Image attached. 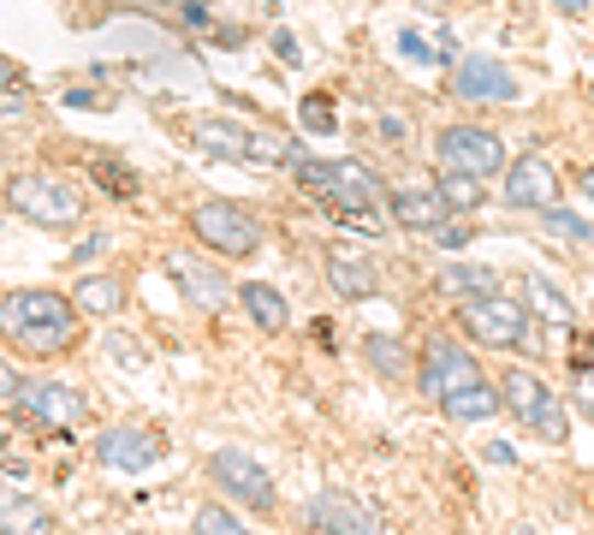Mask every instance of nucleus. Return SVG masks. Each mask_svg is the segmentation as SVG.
I'll return each instance as SVG.
<instances>
[{"mask_svg":"<svg viewBox=\"0 0 594 535\" xmlns=\"http://www.w3.org/2000/svg\"><path fill=\"white\" fill-rule=\"evenodd\" d=\"M0 339L31 364H54V357L78 352L83 310L71 303V292H54V286H19L0 298Z\"/></svg>","mask_w":594,"mask_h":535,"instance_id":"1","label":"nucleus"},{"mask_svg":"<svg viewBox=\"0 0 594 535\" xmlns=\"http://www.w3.org/2000/svg\"><path fill=\"white\" fill-rule=\"evenodd\" d=\"M285 172H292L327 214H339V221H369L374 209H386V185L374 179L363 161H322V155L298 149Z\"/></svg>","mask_w":594,"mask_h":535,"instance_id":"2","label":"nucleus"},{"mask_svg":"<svg viewBox=\"0 0 594 535\" xmlns=\"http://www.w3.org/2000/svg\"><path fill=\"white\" fill-rule=\"evenodd\" d=\"M184 226H191V238L209 256H221V263H250V256H262V238H268L256 209L238 197H202L197 209L184 214Z\"/></svg>","mask_w":594,"mask_h":535,"instance_id":"3","label":"nucleus"},{"mask_svg":"<svg viewBox=\"0 0 594 535\" xmlns=\"http://www.w3.org/2000/svg\"><path fill=\"white\" fill-rule=\"evenodd\" d=\"M452 322L458 334L482 352H524L529 345V303L512 292H487L470 303H452Z\"/></svg>","mask_w":594,"mask_h":535,"instance_id":"4","label":"nucleus"},{"mask_svg":"<svg viewBox=\"0 0 594 535\" xmlns=\"http://www.w3.org/2000/svg\"><path fill=\"white\" fill-rule=\"evenodd\" d=\"M500 399H505V411H512L535 441H547V446L571 441V411H564V399L535 369H505L500 375Z\"/></svg>","mask_w":594,"mask_h":535,"instance_id":"5","label":"nucleus"},{"mask_svg":"<svg viewBox=\"0 0 594 535\" xmlns=\"http://www.w3.org/2000/svg\"><path fill=\"white\" fill-rule=\"evenodd\" d=\"M7 209L19 214V221L42 226V233H71V226L83 221V197L71 191L66 179H48V172H12Z\"/></svg>","mask_w":594,"mask_h":535,"instance_id":"6","label":"nucleus"},{"mask_svg":"<svg viewBox=\"0 0 594 535\" xmlns=\"http://www.w3.org/2000/svg\"><path fill=\"white\" fill-rule=\"evenodd\" d=\"M416 387L434 399V404H446V399H458V393H470V387H482V369H475V352L463 339H452L440 327V334H428L423 339V352H416Z\"/></svg>","mask_w":594,"mask_h":535,"instance_id":"7","label":"nucleus"},{"mask_svg":"<svg viewBox=\"0 0 594 535\" xmlns=\"http://www.w3.org/2000/svg\"><path fill=\"white\" fill-rule=\"evenodd\" d=\"M512 161L500 132L487 125H440L434 132V167L440 172H470V179H494V172Z\"/></svg>","mask_w":594,"mask_h":535,"instance_id":"8","label":"nucleus"},{"mask_svg":"<svg viewBox=\"0 0 594 535\" xmlns=\"http://www.w3.org/2000/svg\"><path fill=\"white\" fill-rule=\"evenodd\" d=\"M167 274L172 286H179V298L191 303L202 315H221L232 298H238V286L226 280L221 256H197V250H167Z\"/></svg>","mask_w":594,"mask_h":535,"instance_id":"9","label":"nucleus"},{"mask_svg":"<svg viewBox=\"0 0 594 535\" xmlns=\"http://www.w3.org/2000/svg\"><path fill=\"white\" fill-rule=\"evenodd\" d=\"M209 476L226 500L250 505V512H273V476L262 470V458H256L250 446H214Z\"/></svg>","mask_w":594,"mask_h":535,"instance_id":"10","label":"nucleus"},{"mask_svg":"<svg viewBox=\"0 0 594 535\" xmlns=\"http://www.w3.org/2000/svg\"><path fill=\"white\" fill-rule=\"evenodd\" d=\"M500 197H505V209H512V214H541V209H553V202H559V167L547 161L541 149L512 155V161H505Z\"/></svg>","mask_w":594,"mask_h":535,"instance_id":"11","label":"nucleus"},{"mask_svg":"<svg viewBox=\"0 0 594 535\" xmlns=\"http://www.w3.org/2000/svg\"><path fill=\"white\" fill-rule=\"evenodd\" d=\"M90 453H96V465H101V470L143 476V470H155V465L167 458V441L155 435V428H143V423H120V428H101Z\"/></svg>","mask_w":594,"mask_h":535,"instance_id":"12","label":"nucleus"},{"mask_svg":"<svg viewBox=\"0 0 594 535\" xmlns=\"http://www.w3.org/2000/svg\"><path fill=\"white\" fill-rule=\"evenodd\" d=\"M322 274L339 303H369L381 292V268H374V250H363V244H333L322 256Z\"/></svg>","mask_w":594,"mask_h":535,"instance_id":"13","label":"nucleus"},{"mask_svg":"<svg viewBox=\"0 0 594 535\" xmlns=\"http://www.w3.org/2000/svg\"><path fill=\"white\" fill-rule=\"evenodd\" d=\"M310 535H386V524L363 494L327 488V494H315V505H310Z\"/></svg>","mask_w":594,"mask_h":535,"instance_id":"14","label":"nucleus"},{"mask_svg":"<svg viewBox=\"0 0 594 535\" xmlns=\"http://www.w3.org/2000/svg\"><path fill=\"white\" fill-rule=\"evenodd\" d=\"M19 411L42 428H78L90 416V399L78 393L71 381H24L19 387Z\"/></svg>","mask_w":594,"mask_h":535,"instance_id":"15","label":"nucleus"},{"mask_svg":"<svg viewBox=\"0 0 594 535\" xmlns=\"http://www.w3.org/2000/svg\"><path fill=\"white\" fill-rule=\"evenodd\" d=\"M452 96L458 101H517V78L494 54H463V60H452Z\"/></svg>","mask_w":594,"mask_h":535,"instance_id":"16","label":"nucleus"},{"mask_svg":"<svg viewBox=\"0 0 594 535\" xmlns=\"http://www.w3.org/2000/svg\"><path fill=\"white\" fill-rule=\"evenodd\" d=\"M386 214H393V226H404V233H434L440 221H452L440 185H386Z\"/></svg>","mask_w":594,"mask_h":535,"instance_id":"17","label":"nucleus"},{"mask_svg":"<svg viewBox=\"0 0 594 535\" xmlns=\"http://www.w3.org/2000/svg\"><path fill=\"white\" fill-rule=\"evenodd\" d=\"M184 137H191L197 155L226 161V167H244V155H250V132H244V125H232V120H209V113L184 125Z\"/></svg>","mask_w":594,"mask_h":535,"instance_id":"18","label":"nucleus"},{"mask_svg":"<svg viewBox=\"0 0 594 535\" xmlns=\"http://www.w3.org/2000/svg\"><path fill=\"white\" fill-rule=\"evenodd\" d=\"M434 292L446 303H470V298H487V292H505V274L487 268V263H446L434 274Z\"/></svg>","mask_w":594,"mask_h":535,"instance_id":"19","label":"nucleus"},{"mask_svg":"<svg viewBox=\"0 0 594 535\" xmlns=\"http://www.w3.org/2000/svg\"><path fill=\"white\" fill-rule=\"evenodd\" d=\"M0 535H54V512L36 494L0 482Z\"/></svg>","mask_w":594,"mask_h":535,"instance_id":"20","label":"nucleus"},{"mask_svg":"<svg viewBox=\"0 0 594 535\" xmlns=\"http://www.w3.org/2000/svg\"><path fill=\"white\" fill-rule=\"evenodd\" d=\"M83 172H90V179H96L113 202H137V197H143L137 167L125 161V155H113V149H83Z\"/></svg>","mask_w":594,"mask_h":535,"instance_id":"21","label":"nucleus"},{"mask_svg":"<svg viewBox=\"0 0 594 535\" xmlns=\"http://www.w3.org/2000/svg\"><path fill=\"white\" fill-rule=\"evenodd\" d=\"M517 298L529 303V315H541V322H553V327H571V298H564V286H553L541 268H524L517 274Z\"/></svg>","mask_w":594,"mask_h":535,"instance_id":"22","label":"nucleus"},{"mask_svg":"<svg viewBox=\"0 0 594 535\" xmlns=\"http://www.w3.org/2000/svg\"><path fill=\"white\" fill-rule=\"evenodd\" d=\"M238 303H244V315H250L262 334H285V327H292L285 292H280V286H268V280H244V286H238Z\"/></svg>","mask_w":594,"mask_h":535,"instance_id":"23","label":"nucleus"},{"mask_svg":"<svg viewBox=\"0 0 594 535\" xmlns=\"http://www.w3.org/2000/svg\"><path fill=\"white\" fill-rule=\"evenodd\" d=\"M357 352H363V364L381 375V381H411V375H416L411 345L393 339V334H363V339H357Z\"/></svg>","mask_w":594,"mask_h":535,"instance_id":"24","label":"nucleus"},{"mask_svg":"<svg viewBox=\"0 0 594 535\" xmlns=\"http://www.w3.org/2000/svg\"><path fill=\"white\" fill-rule=\"evenodd\" d=\"M71 303H78L83 315H101V322H108V315L125 310V280L120 274H83V280L71 286Z\"/></svg>","mask_w":594,"mask_h":535,"instance_id":"25","label":"nucleus"},{"mask_svg":"<svg viewBox=\"0 0 594 535\" xmlns=\"http://www.w3.org/2000/svg\"><path fill=\"white\" fill-rule=\"evenodd\" d=\"M446 416H452V423H487V416H500L505 411V399H500V387H470V393H458V399H446L440 404Z\"/></svg>","mask_w":594,"mask_h":535,"instance_id":"26","label":"nucleus"},{"mask_svg":"<svg viewBox=\"0 0 594 535\" xmlns=\"http://www.w3.org/2000/svg\"><path fill=\"white\" fill-rule=\"evenodd\" d=\"M298 143L285 132H273V125H262V132H250V155H244V167H292Z\"/></svg>","mask_w":594,"mask_h":535,"instance_id":"27","label":"nucleus"},{"mask_svg":"<svg viewBox=\"0 0 594 535\" xmlns=\"http://www.w3.org/2000/svg\"><path fill=\"white\" fill-rule=\"evenodd\" d=\"M541 226L553 238H571V244H594V221L576 209H564V202H553V209H541Z\"/></svg>","mask_w":594,"mask_h":535,"instance_id":"28","label":"nucleus"},{"mask_svg":"<svg viewBox=\"0 0 594 535\" xmlns=\"http://www.w3.org/2000/svg\"><path fill=\"white\" fill-rule=\"evenodd\" d=\"M482 185L487 179H470V172H440V197L452 214H475L482 209Z\"/></svg>","mask_w":594,"mask_h":535,"instance_id":"29","label":"nucleus"},{"mask_svg":"<svg viewBox=\"0 0 594 535\" xmlns=\"http://www.w3.org/2000/svg\"><path fill=\"white\" fill-rule=\"evenodd\" d=\"M298 125H303V132H315V137L339 132V120H333V101H327V96H303V108H298Z\"/></svg>","mask_w":594,"mask_h":535,"instance_id":"30","label":"nucleus"},{"mask_svg":"<svg viewBox=\"0 0 594 535\" xmlns=\"http://www.w3.org/2000/svg\"><path fill=\"white\" fill-rule=\"evenodd\" d=\"M197 535H250V530H244L226 505H202V512H197Z\"/></svg>","mask_w":594,"mask_h":535,"instance_id":"31","label":"nucleus"},{"mask_svg":"<svg viewBox=\"0 0 594 535\" xmlns=\"http://www.w3.org/2000/svg\"><path fill=\"white\" fill-rule=\"evenodd\" d=\"M434 244H440L446 256H452V250H470V244H475V226H470V221H440V226H434Z\"/></svg>","mask_w":594,"mask_h":535,"instance_id":"32","label":"nucleus"},{"mask_svg":"<svg viewBox=\"0 0 594 535\" xmlns=\"http://www.w3.org/2000/svg\"><path fill=\"white\" fill-rule=\"evenodd\" d=\"M108 357H113V364H125V369H137L143 364V345L125 339V334H108Z\"/></svg>","mask_w":594,"mask_h":535,"instance_id":"33","label":"nucleus"},{"mask_svg":"<svg viewBox=\"0 0 594 535\" xmlns=\"http://www.w3.org/2000/svg\"><path fill=\"white\" fill-rule=\"evenodd\" d=\"M31 113H36V96L31 90H7V101H0V120H31Z\"/></svg>","mask_w":594,"mask_h":535,"instance_id":"34","label":"nucleus"},{"mask_svg":"<svg viewBox=\"0 0 594 535\" xmlns=\"http://www.w3.org/2000/svg\"><path fill=\"white\" fill-rule=\"evenodd\" d=\"M571 369L576 375L594 369V334H571Z\"/></svg>","mask_w":594,"mask_h":535,"instance_id":"35","label":"nucleus"},{"mask_svg":"<svg viewBox=\"0 0 594 535\" xmlns=\"http://www.w3.org/2000/svg\"><path fill=\"white\" fill-rule=\"evenodd\" d=\"M19 387H24V375L0 357V404H19Z\"/></svg>","mask_w":594,"mask_h":535,"instance_id":"36","label":"nucleus"},{"mask_svg":"<svg viewBox=\"0 0 594 535\" xmlns=\"http://www.w3.org/2000/svg\"><path fill=\"white\" fill-rule=\"evenodd\" d=\"M399 54H411V60H423V66H428V60H440V54H434L416 31H404V36H399Z\"/></svg>","mask_w":594,"mask_h":535,"instance_id":"37","label":"nucleus"},{"mask_svg":"<svg viewBox=\"0 0 594 535\" xmlns=\"http://www.w3.org/2000/svg\"><path fill=\"white\" fill-rule=\"evenodd\" d=\"M273 54H280L285 66H298V60H303V48H298V36H292V31H273Z\"/></svg>","mask_w":594,"mask_h":535,"instance_id":"38","label":"nucleus"},{"mask_svg":"<svg viewBox=\"0 0 594 535\" xmlns=\"http://www.w3.org/2000/svg\"><path fill=\"white\" fill-rule=\"evenodd\" d=\"M381 137H386V143H411V120H399V113H386V120H381Z\"/></svg>","mask_w":594,"mask_h":535,"instance_id":"39","label":"nucleus"},{"mask_svg":"<svg viewBox=\"0 0 594 535\" xmlns=\"http://www.w3.org/2000/svg\"><path fill=\"white\" fill-rule=\"evenodd\" d=\"M553 7H559V19H576V24H583L589 12H594V0H553Z\"/></svg>","mask_w":594,"mask_h":535,"instance_id":"40","label":"nucleus"},{"mask_svg":"<svg viewBox=\"0 0 594 535\" xmlns=\"http://www.w3.org/2000/svg\"><path fill=\"white\" fill-rule=\"evenodd\" d=\"M482 458H487V465H517V453H512L505 441H487V446H482Z\"/></svg>","mask_w":594,"mask_h":535,"instance_id":"41","label":"nucleus"},{"mask_svg":"<svg viewBox=\"0 0 594 535\" xmlns=\"http://www.w3.org/2000/svg\"><path fill=\"white\" fill-rule=\"evenodd\" d=\"M576 411H583L589 423H594V381H589V375H583V381H576Z\"/></svg>","mask_w":594,"mask_h":535,"instance_id":"42","label":"nucleus"},{"mask_svg":"<svg viewBox=\"0 0 594 535\" xmlns=\"http://www.w3.org/2000/svg\"><path fill=\"white\" fill-rule=\"evenodd\" d=\"M7 90H19V66H12L7 54H0V96H7Z\"/></svg>","mask_w":594,"mask_h":535,"instance_id":"43","label":"nucleus"},{"mask_svg":"<svg viewBox=\"0 0 594 535\" xmlns=\"http://www.w3.org/2000/svg\"><path fill=\"white\" fill-rule=\"evenodd\" d=\"M576 191H583V202H589V209H594V161H589L583 172H576Z\"/></svg>","mask_w":594,"mask_h":535,"instance_id":"44","label":"nucleus"},{"mask_svg":"<svg viewBox=\"0 0 594 535\" xmlns=\"http://www.w3.org/2000/svg\"><path fill=\"white\" fill-rule=\"evenodd\" d=\"M66 108H96V90H66Z\"/></svg>","mask_w":594,"mask_h":535,"instance_id":"45","label":"nucleus"},{"mask_svg":"<svg viewBox=\"0 0 594 535\" xmlns=\"http://www.w3.org/2000/svg\"><path fill=\"white\" fill-rule=\"evenodd\" d=\"M583 96H589V108H594V78H589V83H583Z\"/></svg>","mask_w":594,"mask_h":535,"instance_id":"46","label":"nucleus"},{"mask_svg":"<svg viewBox=\"0 0 594 535\" xmlns=\"http://www.w3.org/2000/svg\"><path fill=\"white\" fill-rule=\"evenodd\" d=\"M113 535H149V530H113Z\"/></svg>","mask_w":594,"mask_h":535,"instance_id":"47","label":"nucleus"}]
</instances>
